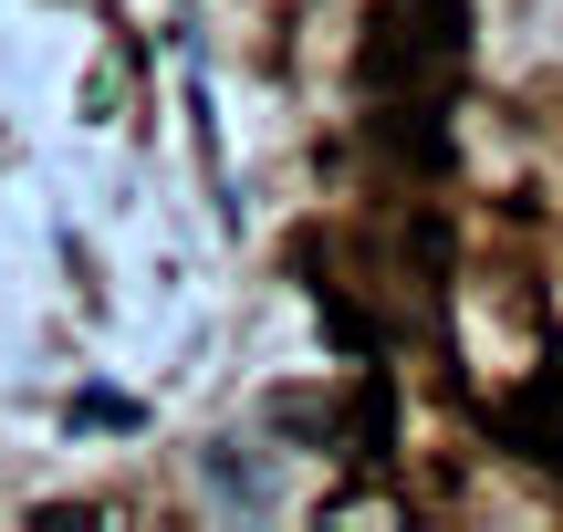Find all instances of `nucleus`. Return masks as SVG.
<instances>
[{
  "label": "nucleus",
  "instance_id": "7ed1b4c3",
  "mask_svg": "<svg viewBox=\"0 0 563 532\" xmlns=\"http://www.w3.org/2000/svg\"><path fill=\"white\" fill-rule=\"evenodd\" d=\"M209 491H220V501H251V512H262V501H272V480L251 470V459H230V450H209Z\"/></svg>",
  "mask_w": 563,
  "mask_h": 532
},
{
  "label": "nucleus",
  "instance_id": "20e7f679",
  "mask_svg": "<svg viewBox=\"0 0 563 532\" xmlns=\"http://www.w3.org/2000/svg\"><path fill=\"white\" fill-rule=\"evenodd\" d=\"M74 418H84V429H136L146 408H136V397H104V387H84V397H74Z\"/></svg>",
  "mask_w": 563,
  "mask_h": 532
},
{
  "label": "nucleus",
  "instance_id": "f257e3e1",
  "mask_svg": "<svg viewBox=\"0 0 563 532\" xmlns=\"http://www.w3.org/2000/svg\"><path fill=\"white\" fill-rule=\"evenodd\" d=\"M460 53H470V32H460V0H386L376 11V32H365V53H355V84L365 95H407V84H428V74H460Z\"/></svg>",
  "mask_w": 563,
  "mask_h": 532
},
{
  "label": "nucleus",
  "instance_id": "f03ea898",
  "mask_svg": "<svg viewBox=\"0 0 563 532\" xmlns=\"http://www.w3.org/2000/svg\"><path fill=\"white\" fill-rule=\"evenodd\" d=\"M501 429L522 439L532 459H553V470H563V387H553V376H543V387H522V397H511V408H501Z\"/></svg>",
  "mask_w": 563,
  "mask_h": 532
}]
</instances>
